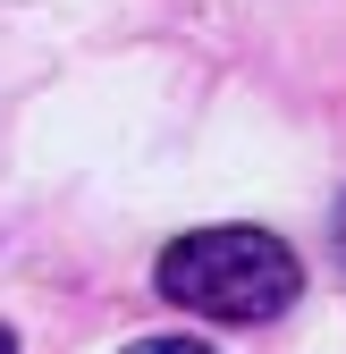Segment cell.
I'll return each mask as SVG.
<instances>
[{
	"label": "cell",
	"mask_w": 346,
	"mask_h": 354,
	"mask_svg": "<svg viewBox=\"0 0 346 354\" xmlns=\"http://www.w3.org/2000/svg\"><path fill=\"white\" fill-rule=\"evenodd\" d=\"M0 354H17V337H9V329H0Z\"/></svg>",
	"instance_id": "obj_4"
},
{
	"label": "cell",
	"mask_w": 346,
	"mask_h": 354,
	"mask_svg": "<svg viewBox=\"0 0 346 354\" xmlns=\"http://www.w3.org/2000/svg\"><path fill=\"white\" fill-rule=\"evenodd\" d=\"M329 236H338V261H346V203H338V219H329Z\"/></svg>",
	"instance_id": "obj_3"
},
{
	"label": "cell",
	"mask_w": 346,
	"mask_h": 354,
	"mask_svg": "<svg viewBox=\"0 0 346 354\" xmlns=\"http://www.w3.org/2000/svg\"><path fill=\"white\" fill-rule=\"evenodd\" d=\"M127 354H220V346H203V337H144V346H127Z\"/></svg>",
	"instance_id": "obj_2"
},
{
	"label": "cell",
	"mask_w": 346,
	"mask_h": 354,
	"mask_svg": "<svg viewBox=\"0 0 346 354\" xmlns=\"http://www.w3.org/2000/svg\"><path fill=\"white\" fill-rule=\"evenodd\" d=\"M152 287L203 321H279L304 295V261L271 228H186L152 261Z\"/></svg>",
	"instance_id": "obj_1"
}]
</instances>
